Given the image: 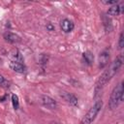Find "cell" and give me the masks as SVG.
<instances>
[{
	"label": "cell",
	"mask_w": 124,
	"mask_h": 124,
	"mask_svg": "<svg viewBox=\"0 0 124 124\" xmlns=\"http://www.w3.org/2000/svg\"><path fill=\"white\" fill-rule=\"evenodd\" d=\"M123 64V57L122 55L117 56L109 65V67L105 70V72L100 76V78H98L96 85H95V95H97L99 92H101V90L104 88V86L116 75V73L120 70V68L122 67Z\"/></svg>",
	"instance_id": "obj_1"
},
{
	"label": "cell",
	"mask_w": 124,
	"mask_h": 124,
	"mask_svg": "<svg viewBox=\"0 0 124 124\" xmlns=\"http://www.w3.org/2000/svg\"><path fill=\"white\" fill-rule=\"evenodd\" d=\"M123 81H120L111 91L109 100H108V108L109 109H115L123 101Z\"/></svg>",
	"instance_id": "obj_2"
},
{
	"label": "cell",
	"mask_w": 124,
	"mask_h": 124,
	"mask_svg": "<svg viewBox=\"0 0 124 124\" xmlns=\"http://www.w3.org/2000/svg\"><path fill=\"white\" fill-rule=\"evenodd\" d=\"M102 107H103V101L102 100L96 101L94 103V105L85 113V115L82 117V119L80 120L79 124H91L95 120V118L97 117V115L100 112Z\"/></svg>",
	"instance_id": "obj_3"
},
{
	"label": "cell",
	"mask_w": 124,
	"mask_h": 124,
	"mask_svg": "<svg viewBox=\"0 0 124 124\" xmlns=\"http://www.w3.org/2000/svg\"><path fill=\"white\" fill-rule=\"evenodd\" d=\"M40 102L41 104L46 107L48 109H55L57 108V103L54 99H52L51 97L47 96V95H42L40 97Z\"/></svg>",
	"instance_id": "obj_4"
},
{
	"label": "cell",
	"mask_w": 124,
	"mask_h": 124,
	"mask_svg": "<svg viewBox=\"0 0 124 124\" xmlns=\"http://www.w3.org/2000/svg\"><path fill=\"white\" fill-rule=\"evenodd\" d=\"M60 97L65 102H67L68 104H70L71 106H74V107L78 106V98L74 94H72L70 92H67V91H61L60 92Z\"/></svg>",
	"instance_id": "obj_5"
},
{
	"label": "cell",
	"mask_w": 124,
	"mask_h": 124,
	"mask_svg": "<svg viewBox=\"0 0 124 124\" xmlns=\"http://www.w3.org/2000/svg\"><path fill=\"white\" fill-rule=\"evenodd\" d=\"M108 61H109V50L108 48H106L103 51H101L99 54V68L100 69L105 68L108 64Z\"/></svg>",
	"instance_id": "obj_6"
},
{
	"label": "cell",
	"mask_w": 124,
	"mask_h": 124,
	"mask_svg": "<svg viewBox=\"0 0 124 124\" xmlns=\"http://www.w3.org/2000/svg\"><path fill=\"white\" fill-rule=\"evenodd\" d=\"M10 68L15 71L16 73H19V74H23L26 72V67L22 62L19 61H16V60H12L10 62Z\"/></svg>",
	"instance_id": "obj_7"
},
{
	"label": "cell",
	"mask_w": 124,
	"mask_h": 124,
	"mask_svg": "<svg viewBox=\"0 0 124 124\" xmlns=\"http://www.w3.org/2000/svg\"><path fill=\"white\" fill-rule=\"evenodd\" d=\"M60 27H61V29H62L63 32H65V33H70V32H72V31L74 30L75 24H74V22H73L72 20H70V19H68V18H64V19H62L61 22H60Z\"/></svg>",
	"instance_id": "obj_8"
},
{
	"label": "cell",
	"mask_w": 124,
	"mask_h": 124,
	"mask_svg": "<svg viewBox=\"0 0 124 124\" xmlns=\"http://www.w3.org/2000/svg\"><path fill=\"white\" fill-rule=\"evenodd\" d=\"M122 13H123V5L122 4H116V5L109 7V9L107 12V15L110 16H117L121 15Z\"/></svg>",
	"instance_id": "obj_9"
},
{
	"label": "cell",
	"mask_w": 124,
	"mask_h": 124,
	"mask_svg": "<svg viewBox=\"0 0 124 124\" xmlns=\"http://www.w3.org/2000/svg\"><path fill=\"white\" fill-rule=\"evenodd\" d=\"M3 37H4V39H5L6 42L11 43V44H16V43L20 42V37L17 36L16 34H15V33H12V32H6V33H4Z\"/></svg>",
	"instance_id": "obj_10"
},
{
	"label": "cell",
	"mask_w": 124,
	"mask_h": 124,
	"mask_svg": "<svg viewBox=\"0 0 124 124\" xmlns=\"http://www.w3.org/2000/svg\"><path fill=\"white\" fill-rule=\"evenodd\" d=\"M103 25H104V28H105V30H106L107 33L112 31L111 19L108 16H106V15H103Z\"/></svg>",
	"instance_id": "obj_11"
},
{
	"label": "cell",
	"mask_w": 124,
	"mask_h": 124,
	"mask_svg": "<svg viewBox=\"0 0 124 124\" xmlns=\"http://www.w3.org/2000/svg\"><path fill=\"white\" fill-rule=\"evenodd\" d=\"M82 59H83V61H84L85 64L91 65L93 63V61H94V55H93V53L91 51L87 50V51H85V52L82 53Z\"/></svg>",
	"instance_id": "obj_12"
},
{
	"label": "cell",
	"mask_w": 124,
	"mask_h": 124,
	"mask_svg": "<svg viewBox=\"0 0 124 124\" xmlns=\"http://www.w3.org/2000/svg\"><path fill=\"white\" fill-rule=\"evenodd\" d=\"M12 104H13V107L16 110L18 109L19 108V101H18V97L16 94H13L12 95Z\"/></svg>",
	"instance_id": "obj_13"
},
{
	"label": "cell",
	"mask_w": 124,
	"mask_h": 124,
	"mask_svg": "<svg viewBox=\"0 0 124 124\" xmlns=\"http://www.w3.org/2000/svg\"><path fill=\"white\" fill-rule=\"evenodd\" d=\"M0 86H1V87H4V88L10 87V82H9L2 75H0Z\"/></svg>",
	"instance_id": "obj_14"
},
{
	"label": "cell",
	"mask_w": 124,
	"mask_h": 124,
	"mask_svg": "<svg viewBox=\"0 0 124 124\" xmlns=\"http://www.w3.org/2000/svg\"><path fill=\"white\" fill-rule=\"evenodd\" d=\"M124 46V38H123V33H120L119 35V40H118V47L121 49Z\"/></svg>",
	"instance_id": "obj_15"
},
{
	"label": "cell",
	"mask_w": 124,
	"mask_h": 124,
	"mask_svg": "<svg viewBox=\"0 0 124 124\" xmlns=\"http://www.w3.org/2000/svg\"><path fill=\"white\" fill-rule=\"evenodd\" d=\"M103 3H104V4H106V5H111V6H113V5L118 4L119 2H118V1H116V0H113V1H103Z\"/></svg>",
	"instance_id": "obj_16"
},
{
	"label": "cell",
	"mask_w": 124,
	"mask_h": 124,
	"mask_svg": "<svg viewBox=\"0 0 124 124\" xmlns=\"http://www.w3.org/2000/svg\"><path fill=\"white\" fill-rule=\"evenodd\" d=\"M47 28H48V29H49V30H50V31H51V30H52V29H53V27H52V26H51V25H50V24H48V26H47Z\"/></svg>",
	"instance_id": "obj_17"
},
{
	"label": "cell",
	"mask_w": 124,
	"mask_h": 124,
	"mask_svg": "<svg viewBox=\"0 0 124 124\" xmlns=\"http://www.w3.org/2000/svg\"><path fill=\"white\" fill-rule=\"evenodd\" d=\"M0 62H1V59H0Z\"/></svg>",
	"instance_id": "obj_18"
}]
</instances>
